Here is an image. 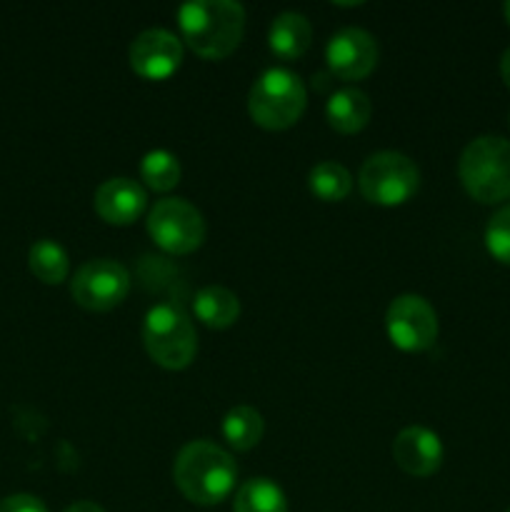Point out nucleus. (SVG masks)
Segmentation results:
<instances>
[{
    "instance_id": "f257e3e1",
    "label": "nucleus",
    "mask_w": 510,
    "mask_h": 512,
    "mask_svg": "<svg viewBox=\"0 0 510 512\" xmlns=\"http://www.w3.org/2000/svg\"><path fill=\"white\" fill-rule=\"evenodd\" d=\"M173 480L195 505H218L233 493L238 465L233 455L210 440H193L175 455Z\"/></svg>"
},
{
    "instance_id": "f03ea898",
    "label": "nucleus",
    "mask_w": 510,
    "mask_h": 512,
    "mask_svg": "<svg viewBox=\"0 0 510 512\" xmlns=\"http://www.w3.org/2000/svg\"><path fill=\"white\" fill-rule=\"evenodd\" d=\"M183 38L200 58H228L243 40L245 8L235 0H188L180 5Z\"/></svg>"
},
{
    "instance_id": "7ed1b4c3",
    "label": "nucleus",
    "mask_w": 510,
    "mask_h": 512,
    "mask_svg": "<svg viewBox=\"0 0 510 512\" xmlns=\"http://www.w3.org/2000/svg\"><path fill=\"white\" fill-rule=\"evenodd\" d=\"M458 175L470 198L478 203H500L510 198V140L480 135L460 153Z\"/></svg>"
},
{
    "instance_id": "20e7f679",
    "label": "nucleus",
    "mask_w": 510,
    "mask_h": 512,
    "mask_svg": "<svg viewBox=\"0 0 510 512\" xmlns=\"http://www.w3.org/2000/svg\"><path fill=\"white\" fill-rule=\"evenodd\" d=\"M308 93L298 73L288 68H268L260 73L248 95L250 118L268 130H285L303 115Z\"/></svg>"
},
{
    "instance_id": "39448f33",
    "label": "nucleus",
    "mask_w": 510,
    "mask_h": 512,
    "mask_svg": "<svg viewBox=\"0 0 510 512\" xmlns=\"http://www.w3.org/2000/svg\"><path fill=\"white\" fill-rule=\"evenodd\" d=\"M143 343L150 358L168 370H183L198 353L193 323L178 305L160 303L143 320Z\"/></svg>"
},
{
    "instance_id": "423d86ee",
    "label": "nucleus",
    "mask_w": 510,
    "mask_h": 512,
    "mask_svg": "<svg viewBox=\"0 0 510 512\" xmlns=\"http://www.w3.org/2000/svg\"><path fill=\"white\" fill-rule=\"evenodd\" d=\"M358 183L370 203L400 205L418 193L420 170L398 150H378L365 158Z\"/></svg>"
},
{
    "instance_id": "0eeeda50",
    "label": "nucleus",
    "mask_w": 510,
    "mask_h": 512,
    "mask_svg": "<svg viewBox=\"0 0 510 512\" xmlns=\"http://www.w3.org/2000/svg\"><path fill=\"white\" fill-rule=\"evenodd\" d=\"M148 233L168 253H193L205 240L203 213L183 198H163L150 208Z\"/></svg>"
},
{
    "instance_id": "6e6552de",
    "label": "nucleus",
    "mask_w": 510,
    "mask_h": 512,
    "mask_svg": "<svg viewBox=\"0 0 510 512\" xmlns=\"http://www.w3.org/2000/svg\"><path fill=\"white\" fill-rule=\"evenodd\" d=\"M130 290V273L125 265L110 258L88 260L78 268L75 278L70 280V293L73 300L85 310H103L115 308L125 300Z\"/></svg>"
},
{
    "instance_id": "1a4fd4ad",
    "label": "nucleus",
    "mask_w": 510,
    "mask_h": 512,
    "mask_svg": "<svg viewBox=\"0 0 510 512\" xmlns=\"http://www.w3.org/2000/svg\"><path fill=\"white\" fill-rule=\"evenodd\" d=\"M385 328L395 348L420 353L438 338V313L423 295L405 293L388 305Z\"/></svg>"
},
{
    "instance_id": "9d476101",
    "label": "nucleus",
    "mask_w": 510,
    "mask_h": 512,
    "mask_svg": "<svg viewBox=\"0 0 510 512\" xmlns=\"http://www.w3.org/2000/svg\"><path fill=\"white\" fill-rule=\"evenodd\" d=\"M328 68L343 80H360L378 65V40L358 25H348L333 33L325 48Z\"/></svg>"
},
{
    "instance_id": "9b49d317",
    "label": "nucleus",
    "mask_w": 510,
    "mask_h": 512,
    "mask_svg": "<svg viewBox=\"0 0 510 512\" xmlns=\"http://www.w3.org/2000/svg\"><path fill=\"white\" fill-rule=\"evenodd\" d=\"M183 43L165 28H148L130 43V68L148 80H163L180 68Z\"/></svg>"
},
{
    "instance_id": "f8f14e48",
    "label": "nucleus",
    "mask_w": 510,
    "mask_h": 512,
    "mask_svg": "<svg viewBox=\"0 0 510 512\" xmlns=\"http://www.w3.org/2000/svg\"><path fill=\"white\" fill-rule=\"evenodd\" d=\"M443 443L438 433L423 425H408L393 440V458L400 470L415 478H430L443 465Z\"/></svg>"
},
{
    "instance_id": "ddd939ff",
    "label": "nucleus",
    "mask_w": 510,
    "mask_h": 512,
    "mask_svg": "<svg viewBox=\"0 0 510 512\" xmlns=\"http://www.w3.org/2000/svg\"><path fill=\"white\" fill-rule=\"evenodd\" d=\"M93 205L105 223L128 225L135 218H140V213L148 205V193L133 178H110L95 190Z\"/></svg>"
},
{
    "instance_id": "4468645a",
    "label": "nucleus",
    "mask_w": 510,
    "mask_h": 512,
    "mask_svg": "<svg viewBox=\"0 0 510 512\" xmlns=\"http://www.w3.org/2000/svg\"><path fill=\"white\" fill-rule=\"evenodd\" d=\"M310 40H313V25L305 18L303 13H295V10H285L278 18L270 23L268 30V45L278 58L283 60H295L310 48Z\"/></svg>"
},
{
    "instance_id": "2eb2a0df",
    "label": "nucleus",
    "mask_w": 510,
    "mask_h": 512,
    "mask_svg": "<svg viewBox=\"0 0 510 512\" xmlns=\"http://www.w3.org/2000/svg\"><path fill=\"white\" fill-rule=\"evenodd\" d=\"M325 115L338 133H358L368 125L370 115H373V103H370L368 93H363L360 88H340L330 95Z\"/></svg>"
},
{
    "instance_id": "dca6fc26",
    "label": "nucleus",
    "mask_w": 510,
    "mask_h": 512,
    "mask_svg": "<svg viewBox=\"0 0 510 512\" xmlns=\"http://www.w3.org/2000/svg\"><path fill=\"white\" fill-rule=\"evenodd\" d=\"M193 310L198 320H203L208 328H228L238 320L240 315V300L233 290L223 288V285H205L195 293Z\"/></svg>"
},
{
    "instance_id": "f3484780",
    "label": "nucleus",
    "mask_w": 510,
    "mask_h": 512,
    "mask_svg": "<svg viewBox=\"0 0 510 512\" xmlns=\"http://www.w3.org/2000/svg\"><path fill=\"white\" fill-rule=\"evenodd\" d=\"M233 512H288V500L278 483L270 478H253L235 493Z\"/></svg>"
},
{
    "instance_id": "a211bd4d",
    "label": "nucleus",
    "mask_w": 510,
    "mask_h": 512,
    "mask_svg": "<svg viewBox=\"0 0 510 512\" xmlns=\"http://www.w3.org/2000/svg\"><path fill=\"white\" fill-rule=\"evenodd\" d=\"M263 430V415L250 405H238V408L228 410V415L223 418V438L228 440L230 448L240 450V453L255 448L263 438Z\"/></svg>"
},
{
    "instance_id": "6ab92c4d",
    "label": "nucleus",
    "mask_w": 510,
    "mask_h": 512,
    "mask_svg": "<svg viewBox=\"0 0 510 512\" xmlns=\"http://www.w3.org/2000/svg\"><path fill=\"white\" fill-rule=\"evenodd\" d=\"M28 265L33 270V275L38 280L48 285H58L68 278L70 270V258L65 253V248L55 240H38V243L30 245L28 250Z\"/></svg>"
},
{
    "instance_id": "aec40b11",
    "label": "nucleus",
    "mask_w": 510,
    "mask_h": 512,
    "mask_svg": "<svg viewBox=\"0 0 510 512\" xmlns=\"http://www.w3.org/2000/svg\"><path fill=\"white\" fill-rule=\"evenodd\" d=\"M308 185L313 195H318L320 200L338 203V200L348 198V193L353 190V175H350V170L343 163L323 160V163H318L310 170Z\"/></svg>"
},
{
    "instance_id": "412c9836",
    "label": "nucleus",
    "mask_w": 510,
    "mask_h": 512,
    "mask_svg": "<svg viewBox=\"0 0 510 512\" xmlns=\"http://www.w3.org/2000/svg\"><path fill=\"white\" fill-rule=\"evenodd\" d=\"M140 178L150 185L153 190H165L175 188L180 180V163L170 150H150V153L143 155L140 160Z\"/></svg>"
},
{
    "instance_id": "4be33fe9",
    "label": "nucleus",
    "mask_w": 510,
    "mask_h": 512,
    "mask_svg": "<svg viewBox=\"0 0 510 512\" xmlns=\"http://www.w3.org/2000/svg\"><path fill=\"white\" fill-rule=\"evenodd\" d=\"M485 245L488 253L500 263L510 265V205L500 208L485 228Z\"/></svg>"
},
{
    "instance_id": "5701e85b",
    "label": "nucleus",
    "mask_w": 510,
    "mask_h": 512,
    "mask_svg": "<svg viewBox=\"0 0 510 512\" xmlns=\"http://www.w3.org/2000/svg\"><path fill=\"white\" fill-rule=\"evenodd\" d=\"M0 512H48V508H45L43 500L35 498V495L18 493L0 500Z\"/></svg>"
},
{
    "instance_id": "b1692460",
    "label": "nucleus",
    "mask_w": 510,
    "mask_h": 512,
    "mask_svg": "<svg viewBox=\"0 0 510 512\" xmlns=\"http://www.w3.org/2000/svg\"><path fill=\"white\" fill-rule=\"evenodd\" d=\"M63 512H105L100 505L90 503V500H78V503H73L70 508H65Z\"/></svg>"
},
{
    "instance_id": "393cba45",
    "label": "nucleus",
    "mask_w": 510,
    "mask_h": 512,
    "mask_svg": "<svg viewBox=\"0 0 510 512\" xmlns=\"http://www.w3.org/2000/svg\"><path fill=\"white\" fill-rule=\"evenodd\" d=\"M500 75H503V83L510 88V48L500 58Z\"/></svg>"
},
{
    "instance_id": "a878e982",
    "label": "nucleus",
    "mask_w": 510,
    "mask_h": 512,
    "mask_svg": "<svg viewBox=\"0 0 510 512\" xmlns=\"http://www.w3.org/2000/svg\"><path fill=\"white\" fill-rule=\"evenodd\" d=\"M503 15H505V20H508V25H510V0H508V3H503Z\"/></svg>"
},
{
    "instance_id": "bb28decb",
    "label": "nucleus",
    "mask_w": 510,
    "mask_h": 512,
    "mask_svg": "<svg viewBox=\"0 0 510 512\" xmlns=\"http://www.w3.org/2000/svg\"><path fill=\"white\" fill-rule=\"evenodd\" d=\"M508 512H510V510H508Z\"/></svg>"
}]
</instances>
